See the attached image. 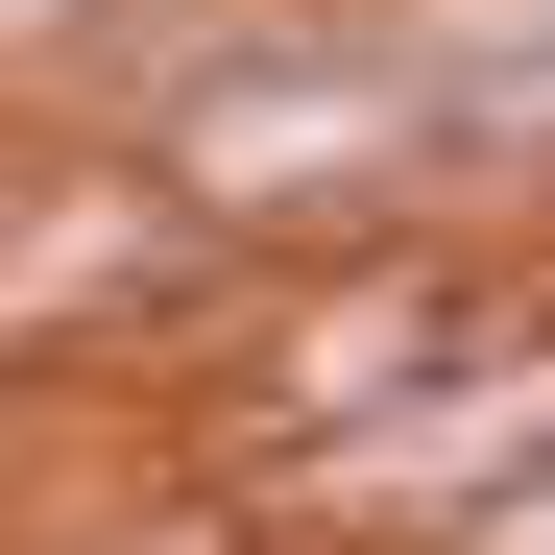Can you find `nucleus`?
<instances>
[{
	"label": "nucleus",
	"mask_w": 555,
	"mask_h": 555,
	"mask_svg": "<svg viewBox=\"0 0 555 555\" xmlns=\"http://www.w3.org/2000/svg\"><path fill=\"white\" fill-rule=\"evenodd\" d=\"M435 338H459V266H387V291H338V314H291V338L242 362V435H266V459H314V435L387 411Z\"/></svg>",
	"instance_id": "1"
}]
</instances>
